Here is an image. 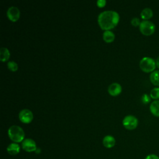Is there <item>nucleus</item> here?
Returning a JSON list of instances; mask_svg holds the SVG:
<instances>
[{"label": "nucleus", "instance_id": "f257e3e1", "mask_svg": "<svg viewBox=\"0 0 159 159\" xmlns=\"http://www.w3.org/2000/svg\"><path fill=\"white\" fill-rule=\"evenodd\" d=\"M119 18V15L116 11H104L99 14L98 22L102 29L109 30L117 25Z\"/></svg>", "mask_w": 159, "mask_h": 159}, {"label": "nucleus", "instance_id": "f03ea898", "mask_svg": "<svg viewBox=\"0 0 159 159\" xmlns=\"http://www.w3.org/2000/svg\"><path fill=\"white\" fill-rule=\"evenodd\" d=\"M7 134L10 139L15 143L22 142L24 140V131L19 125H14L11 126L8 129Z\"/></svg>", "mask_w": 159, "mask_h": 159}, {"label": "nucleus", "instance_id": "7ed1b4c3", "mask_svg": "<svg viewBox=\"0 0 159 159\" xmlns=\"http://www.w3.org/2000/svg\"><path fill=\"white\" fill-rule=\"evenodd\" d=\"M139 66L142 71L151 73L157 68L155 60L150 57H143L139 62Z\"/></svg>", "mask_w": 159, "mask_h": 159}, {"label": "nucleus", "instance_id": "20e7f679", "mask_svg": "<svg viewBox=\"0 0 159 159\" xmlns=\"http://www.w3.org/2000/svg\"><path fill=\"white\" fill-rule=\"evenodd\" d=\"M155 29V25L150 20H142L139 25L140 32L145 36H150L153 34Z\"/></svg>", "mask_w": 159, "mask_h": 159}, {"label": "nucleus", "instance_id": "39448f33", "mask_svg": "<svg viewBox=\"0 0 159 159\" xmlns=\"http://www.w3.org/2000/svg\"><path fill=\"white\" fill-rule=\"evenodd\" d=\"M138 119L137 118L132 115L126 116L122 120L123 126L127 130H134L137 128L138 125Z\"/></svg>", "mask_w": 159, "mask_h": 159}, {"label": "nucleus", "instance_id": "423d86ee", "mask_svg": "<svg viewBox=\"0 0 159 159\" xmlns=\"http://www.w3.org/2000/svg\"><path fill=\"white\" fill-rule=\"evenodd\" d=\"M33 118L32 112L28 109H22L19 113V119L22 123L29 124L32 122Z\"/></svg>", "mask_w": 159, "mask_h": 159}, {"label": "nucleus", "instance_id": "0eeeda50", "mask_svg": "<svg viewBox=\"0 0 159 159\" xmlns=\"http://www.w3.org/2000/svg\"><path fill=\"white\" fill-rule=\"evenodd\" d=\"M22 148L27 152H32L36 150L37 145L35 142L32 139H25L22 142Z\"/></svg>", "mask_w": 159, "mask_h": 159}, {"label": "nucleus", "instance_id": "6e6552de", "mask_svg": "<svg viewBox=\"0 0 159 159\" xmlns=\"http://www.w3.org/2000/svg\"><path fill=\"white\" fill-rule=\"evenodd\" d=\"M7 16L10 20L12 22H16L20 17V10L18 7L16 6H11L7 10Z\"/></svg>", "mask_w": 159, "mask_h": 159}, {"label": "nucleus", "instance_id": "1a4fd4ad", "mask_svg": "<svg viewBox=\"0 0 159 159\" xmlns=\"http://www.w3.org/2000/svg\"><path fill=\"white\" fill-rule=\"evenodd\" d=\"M107 91L111 96H116L121 93L122 86L117 83H112L108 86Z\"/></svg>", "mask_w": 159, "mask_h": 159}, {"label": "nucleus", "instance_id": "9d476101", "mask_svg": "<svg viewBox=\"0 0 159 159\" xmlns=\"http://www.w3.org/2000/svg\"><path fill=\"white\" fill-rule=\"evenodd\" d=\"M103 145L108 148L113 147L116 144V139L112 135H106L102 140Z\"/></svg>", "mask_w": 159, "mask_h": 159}, {"label": "nucleus", "instance_id": "9b49d317", "mask_svg": "<svg viewBox=\"0 0 159 159\" xmlns=\"http://www.w3.org/2000/svg\"><path fill=\"white\" fill-rule=\"evenodd\" d=\"M149 109L153 116L159 117V100L153 101L150 104Z\"/></svg>", "mask_w": 159, "mask_h": 159}, {"label": "nucleus", "instance_id": "f8f14e48", "mask_svg": "<svg viewBox=\"0 0 159 159\" xmlns=\"http://www.w3.org/2000/svg\"><path fill=\"white\" fill-rule=\"evenodd\" d=\"M20 146L17 143H11L7 147V152L11 155H16L20 152Z\"/></svg>", "mask_w": 159, "mask_h": 159}, {"label": "nucleus", "instance_id": "ddd939ff", "mask_svg": "<svg viewBox=\"0 0 159 159\" xmlns=\"http://www.w3.org/2000/svg\"><path fill=\"white\" fill-rule=\"evenodd\" d=\"M153 16V12L152 9L145 7L140 12V17L143 20H149Z\"/></svg>", "mask_w": 159, "mask_h": 159}, {"label": "nucleus", "instance_id": "4468645a", "mask_svg": "<svg viewBox=\"0 0 159 159\" xmlns=\"http://www.w3.org/2000/svg\"><path fill=\"white\" fill-rule=\"evenodd\" d=\"M150 81L155 87H159V70H156L150 75Z\"/></svg>", "mask_w": 159, "mask_h": 159}, {"label": "nucleus", "instance_id": "2eb2a0df", "mask_svg": "<svg viewBox=\"0 0 159 159\" xmlns=\"http://www.w3.org/2000/svg\"><path fill=\"white\" fill-rule=\"evenodd\" d=\"M102 39L106 42L110 43L114 41L115 39V35L111 30H105L102 34Z\"/></svg>", "mask_w": 159, "mask_h": 159}, {"label": "nucleus", "instance_id": "dca6fc26", "mask_svg": "<svg viewBox=\"0 0 159 159\" xmlns=\"http://www.w3.org/2000/svg\"><path fill=\"white\" fill-rule=\"evenodd\" d=\"M10 57V52L6 47H1L0 48V60L1 61H6L9 60Z\"/></svg>", "mask_w": 159, "mask_h": 159}, {"label": "nucleus", "instance_id": "f3484780", "mask_svg": "<svg viewBox=\"0 0 159 159\" xmlns=\"http://www.w3.org/2000/svg\"><path fill=\"white\" fill-rule=\"evenodd\" d=\"M150 98L155 100H159V87L153 88L150 92Z\"/></svg>", "mask_w": 159, "mask_h": 159}, {"label": "nucleus", "instance_id": "a211bd4d", "mask_svg": "<svg viewBox=\"0 0 159 159\" xmlns=\"http://www.w3.org/2000/svg\"><path fill=\"white\" fill-rule=\"evenodd\" d=\"M7 68L12 71H16L18 69V65L16 62L14 61H9L7 63Z\"/></svg>", "mask_w": 159, "mask_h": 159}, {"label": "nucleus", "instance_id": "6ab92c4d", "mask_svg": "<svg viewBox=\"0 0 159 159\" xmlns=\"http://www.w3.org/2000/svg\"><path fill=\"white\" fill-rule=\"evenodd\" d=\"M151 98L150 96V95L145 93L143 94L142 97H141V101L142 102V103H143L144 104H148L150 101H151Z\"/></svg>", "mask_w": 159, "mask_h": 159}, {"label": "nucleus", "instance_id": "aec40b11", "mask_svg": "<svg viewBox=\"0 0 159 159\" xmlns=\"http://www.w3.org/2000/svg\"><path fill=\"white\" fill-rule=\"evenodd\" d=\"M140 23H141V21L138 17H133L131 19V24L134 27H138V26L139 27Z\"/></svg>", "mask_w": 159, "mask_h": 159}, {"label": "nucleus", "instance_id": "412c9836", "mask_svg": "<svg viewBox=\"0 0 159 159\" xmlns=\"http://www.w3.org/2000/svg\"><path fill=\"white\" fill-rule=\"evenodd\" d=\"M144 159H159V156L155 153H150L147 155Z\"/></svg>", "mask_w": 159, "mask_h": 159}, {"label": "nucleus", "instance_id": "4be33fe9", "mask_svg": "<svg viewBox=\"0 0 159 159\" xmlns=\"http://www.w3.org/2000/svg\"><path fill=\"white\" fill-rule=\"evenodd\" d=\"M97 6L99 7H102L105 6L106 4V0H98L96 2Z\"/></svg>", "mask_w": 159, "mask_h": 159}, {"label": "nucleus", "instance_id": "5701e85b", "mask_svg": "<svg viewBox=\"0 0 159 159\" xmlns=\"http://www.w3.org/2000/svg\"><path fill=\"white\" fill-rule=\"evenodd\" d=\"M155 62H156V66L157 68L159 70V56L157 58V59L155 60Z\"/></svg>", "mask_w": 159, "mask_h": 159}, {"label": "nucleus", "instance_id": "b1692460", "mask_svg": "<svg viewBox=\"0 0 159 159\" xmlns=\"http://www.w3.org/2000/svg\"><path fill=\"white\" fill-rule=\"evenodd\" d=\"M35 152V153H40V149L37 148Z\"/></svg>", "mask_w": 159, "mask_h": 159}]
</instances>
